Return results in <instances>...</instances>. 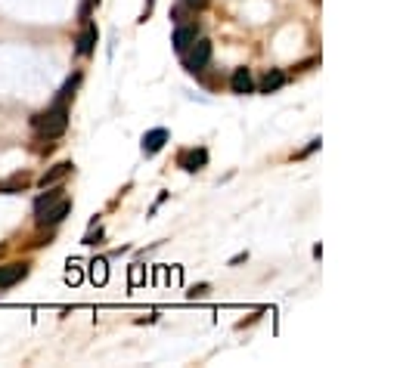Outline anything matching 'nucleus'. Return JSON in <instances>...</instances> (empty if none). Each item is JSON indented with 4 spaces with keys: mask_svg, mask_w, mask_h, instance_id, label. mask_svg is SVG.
<instances>
[{
    "mask_svg": "<svg viewBox=\"0 0 397 368\" xmlns=\"http://www.w3.org/2000/svg\"><path fill=\"white\" fill-rule=\"evenodd\" d=\"M31 127H35V133L41 139H59L68 130V103L53 99L50 108H44V112H37L31 118Z\"/></svg>",
    "mask_w": 397,
    "mask_h": 368,
    "instance_id": "nucleus-1",
    "label": "nucleus"
},
{
    "mask_svg": "<svg viewBox=\"0 0 397 368\" xmlns=\"http://www.w3.org/2000/svg\"><path fill=\"white\" fill-rule=\"evenodd\" d=\"M212 53H214V50H212V41H205V37H196V41H193V44L181 53L186 72H193V75L205 72L208 62H212Z\"/></svg>",
    "mask_w": 397,
    "mask_h": 368,
    "instance_id": "nucleus-2",
    "label": "nucleus"
},
{
    "mask_svg": "<svg viewBox=\"0 0 397 368\" xmlns=\"http://www.w3.org/2000/svg\"><path fill=\"white\" fill-rule=\"evenodd\" d=\"M68 214H72V198H66V195H62V198H59V201H53V205L47 208L44 214H37V217H35V223L41 226V229H47V226H59Z\"/></svg>",
    "mask_w": 397,
    "mask_h": 368,
    "instance_id": "nucleus-3",
    "label": "nucleus"
},
{
    "mask_svg": "<svg viewBox=\"0 0 397 368\" xmlns=\"http://www.w3.org/2000/svg\"><path fill=\"white\" fill-rule=\"evenodd\" d=\"M28 272H31V263H25V260H19V263H4V266H0V291H6V288L19 285L22 279H28Z\"/></svg>",
    "mask_w": 397,
    "mask_h": 368,
    "instance_id": "nucleus-4",
    "label": "nucleus"
},
{
    "mask_svg": "<svg viewBox=\"0 0 397 368\" xmlns=\"http://www.w3.org/2000/svg\"><path fill=\"white\" fill-rule=\"evenodd\" d=\"M208 164V152L205 148H186V152L177 155V167L190 170V174H196V170H202Z\"/></svg>",
    "mask_w": 397,
    "mask_h": 368,
    "instance_id": "nucleus-5",
    "label": "nucleus"
},
{
    "mask_svg": "<svg viewBox=\"0 0 397 368\" xmlns=\"http://www.w3.org/2000/svg\"><path fill=\"white\" fill-rule=\"evenodd\" d=\"M97 41H99V31L93 22H87L84 25V31L78 34V41H75V53L78 56H93V50H97Z\"/></svg>",
    "mask_w": 397,
    "mask_h": 368,
    "instance_id": "nucleus-6",
    "label": "nucleus"
},
{
    "mask_svg": "<svg viewBox=\"0 0 397 368\" xmlns=\"http://www.w3.org/2000/svg\"><path fill=\"white\" fill-rule=\"evenodd\" d=\"M196 37H199V25H196V22H193V25H177L174 37H171V44H174V50H177V53H183L186 46L196 41Z\"/></svg>",
    "mask_w": 397,
    "mask_h": 368,
    "instance_id": "nucleus-7",
    "label": "nucleus"
},
{
    "mask_svg": "<svg viewBox=\"0 0 397 368\" xmlns=\"http://www.w3.org/2000/svg\"><path fill=\"white\" fill-rule=\"evenodd\" d=\"M168 143V130L165 127H155V130H149L143 137V155L146 158H152L155 152H161V146Z\"/></svg>",
    "mask_w": 397,
    "mask_h": 368,
    "instance_id": "nucleus-8",
    "label": "nucleus"
},
{
    "mask_svg": "<svg viewBox=\"0 0 397 368\" xmlns=\"http://www.w3.org/2000/svg\"><path fill=\"white\" fill-rule=\"evenodd\" d=\"M72 167H75L72 161H59V164H53V167L47 170V174H44L41 179H37V186H44V189H47V186H56L62 177H68V174H72Z\"/></svg>",
    "mask_w": 397,
    "mask_h": 368,
    "instance_id": "nucleus-9",
    "label": "nucleus"
},
{
    "mask_svg": "<svg viewBox=\"0 0 397 368\" xmlns=\"http://www.w3.org/2000/svg\"><path fill=\"white\" fill-rule=\"evenodd\" d=\"M230 87L233 93H239V96H245V93H252L255 90V84H252V75H248V68H236L230 77Z\"/></svg>",
    "mask_w": 397,
    "mask_h": 368,
    "instance_id": "nucleus-10",
    "label": "nucleus"
},
{
    "mask_svg": "<svg viewBox=\"0 0 397 368\" xmlns=\"http://www.w3.org/2000/svg\"><path fill=\"white\" fill-rule=\"evenodd\" d=\"M28 183H31L28 174H16V177H10V179H4V183H0V195H16V192L25 189Z\"/></svg>",
    "mask_w": 397,
    "mask_h": 368,
    "instance_id": "nucleus-11",
    "label": "nucleus"
},
{
    "mask_svg": "<svg viewBox=\"0 0 397 368\" xmlns=\"http://www.w3.org/2000/svg\"><path fill=\"white\" fill-rule=\"evenodd\" d=\"M47 189H50V192H44L41 198L35 201V217H37V214H44V210L50 208L53 201H59V198H62V186H47Z\"/></svg>",
    "mask_w": 397,
    "mask_h": 368,
    "instance_id": "nucleus-12",
    "label": "nucleus"
},
{
    "mask_svg": "<svg viewBox=\"0 0 397 368\" xmlns=\"http://www.w3.org/2000/svg\"><path fill=\"white\" fill-rule=\"evenodd\" d=\"M286 84V72H279V68H270L267 75H264V81H261V90L264 93H276L279 87Z\"/></svg>",
    "mask_w": 397,
    "mask_h": 368,
    "instance_id": "nucleus-13",
    "label": "nucleus"
},
{
    "mask_svg": "<svg viewBox=\"0 0 397 368\" xmlns=\"http://www.w3.org/2000/svg\"><path fill=\"white\" fill-rule=\"evenodd\" d=\"M78 84H81V72H75V75L68 77V81H66V84H62V87H59V93H56V99H59V103H68V99L75 96Z\"/></svg>",
    "mask_w": 397,
    "mask_h": 368,
    "instance_id": "nucleus-14",
    "label": "nucleus"
},
{
    "mask_svg": "<svg viewBox=\"0 0 397 368\" xmlns=\"http://www.w3.org/2000/svg\"><path fill=\"white\" fill-rule=\"evenodd\" d=\"M106 279H109V263L106 260H93L90 263V281L93 285H106Z\"/></svg>",
    "mask_w": 397,
    "mask_h": 368,
    "instance_id": "nucleus-15",
    "label": "nucleus"
},
{
    "mask_svg": "<svg viewBox=\"0 0 397 368\" xmlns=\"http://www.w3.org/2000/svg\"><path fill=\"white\" fill-rule=\"evenodd\" d=\"M66 281H68V285H78V281H81V269H78V266H72V269L66 272Z\"/></svg>",
    "mask_w": 397,
    "mask_h": 368,
    "instance_id": "nucleus-16",
    "label": "nucleus"
},
{
    "mask_svg": "<svg viewBox=\"0 0 397 368\" xmlns=\"http://www.w3.org/2000/svg\"><path fill=\"white\" fill-rule=\"evenodd\" d=\"M97 239H103V229L90 232V236H84V245H97Z\"/></svg>",
    "mask_w": 397,
    "mask_h": 368,
    "instance_id": "nucleus-17",
    "label": "nucleus"
},
{
    "mask_svg": "<svg viewBox=\"0 0 397 368\" xmlns=\"http://www.w3.org/2000/svg\"><path fill=\"white\" fill-rule=\"evenodd\" d=\"M202 294H208V285H199V288H193L190 297H202Z\"/></svg>",
    "mask_w": 397,
    "mask_h": 368,
    "instance_id": "nucleus-18",
    "label": "nucleus"
}]
</instances>
